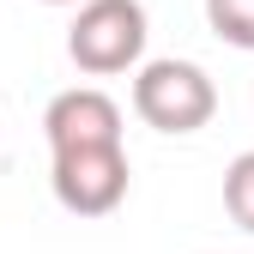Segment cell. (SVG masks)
Wrapping results in <instances>:
<instances>
[{"label":"cell","instance_id":"obj_1","mask_svg":"<svg viewBox=\"0 0 254 254\" xmlns=\"http://www.w3.org/2000/svg\"><path fill=\"white\" fill-rule=\"evenodd\" d=\"M133 115L157 133H200L218 115V85L194 61H145L133 73Z\"/></svg>","mask_w":254,"mask_h":254},{"label":"cell","instance_id":"obj_2","mask_svg":"<svg viewBox=\"0 0 254 254\" xmlns=\"http://www.w3.org/2000/svg\"><path fill=\"white\" fill-rule=\"evenodd\" d=\"M145 6L139 0H85L73 30H67V55L73 67L91 79H115L127 67H139L145 55Z\"/></svg>","mask_w":254,"mask_h":254},{"label":"cell","instance_id":"obj_3","mask_svg":"<svg viewBox=\"0 0 254 254\" xmlns=\"http://www.w3.org/2000/svg\"><path fill=\"white\" fill-rule=\"evenodd\" d=\"M127 151L121 145H67L55 151V170H49V188L55 200L79 212V218H103L127 200Z\"/></svg>","mask_w":254,"mask_h":254},{"label":"cell","instance_id":"obj_4","mask_svg":"<svg viewBox=\"0 0 254 254\" xmlns=\"http://www.w3.org/2000/svg\"><path fill=\"white\" fill-rule=\"evenodd\" d=\"M43 133L49 151H67V145H121V103L97 85H73L49 97L43 109Z\"/></svg>","mask_w":254,"mask_h":254},{"label":"cell","instance_id":"obj_5","mask_svg":"<svg viewBox=\"0 0 254 254\" xmlns=\"http://www.w3.org/2000/svg\"><path fill=\"white\" fill-rule=\"evenodd\" d=\"M206 24L230 49H254V0H206Z\"/></svg>","mask_w":254,"mask_h":254},{"label":"cell","instance_id":"obj_6","mask_svg":"<svg viewBox=\"0 0 254 254\" xmlns=\"http://www.w3.org/2000/svg\"><path fill=\"white\" fill-rule=\"evenodd\" d=\"M224 212L236 218L242 230H254V151H242L236 164L224 170Z\"/></svg>","mask_w":254,"mask_h":254},{"label":"cell","instance_id":"obj_7","mask_svg":"<svg viewBox=\"0 0 254 254\" xmlns=\"http://www.w3.org/2000/svg\"><path fill=\"white\" fill-rule=\"evenodd\" d=\"M43 6H73V0H43Z\"/></svg>","mask_w":254,"mask_h":254}]
</instances>
